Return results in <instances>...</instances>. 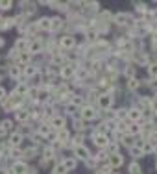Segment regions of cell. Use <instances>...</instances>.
I'll return each instance as SVG.
<instances>
[{"mask_svg": "<svg viewBox=\"0 0 157 174\" xmlns=\"http://www.w3.org/2000/svg\"><path fill=\"white\" fill-rule=\"evenodd\" d=\"M80 117L83 118V121H94V118H96V111H94L91 106H87V107H83V110H81Z\"/></svg>", "mask_w": 157, "mask_h": 174, "instance_id": "obj_1", "label": "cell"}, {"mask_svg": "<svg viewBox=\"0 0 157 174\" xmlns=\"http://www.w3.org/2000/svg\"><path fill=\"white\" fill-rule=\"evenodd\" d=\"M98 104H100L102 110H107V107L113 106V96L111 94H102V96H98Z\"/></svg>", "mask_w": 157, "mask_h": 174, "instance_id": "obj_2", "label": "cell"}, {"mask_svg": "<svg viewBox=\"0 0 157 174\" xmlns=\"http://www.w3.org/2000/svg\"><path fill=\"white\" fill-rule=\"evenodd\" d=\"M92 139H94V145L100 146V148H106L109 145V141L106 135H102V134H92Z\"/></svg>", "mask_w": 157, "mask_h": 174, "instance_id": "obj_3", "label": "cell"}, {"mask_svg": "<svg viewBox=\"0 0 157 174\" xmlns=\"http://www.w3.org/2000/svg\"><path fill=\"white\" fill-rule=\"evenodd\" d=\"M74 154H76V158H80V159H85V161H87V159L91 158L89 150H87L85 146H83V145H81V146H76V148H74Z\"/></svg>", "mask_w": 157, "mask_h": 174, "instance_id": "obj_4", "label": "cell"}, {"mask_svg": "<svg viewBox=\"0 0 157 174\" xmlns=\"http://www.w3.org/2000/svg\"><path fill=\"white\" fill-rule=\"evenodd\" d=\"M61 46L63 48H72V46H74V37H72V35H65V37H63L61 39Z\"/></svg>", "mask_w": 157, "mask_h": 174, "instance_id": "obj_5", "label": "cell"}, {"mask_svg": "<svg viewBox=\"0 0 157 174\" xmlns=\"http://www.w3.org/2000/svg\"><path fill=\"white\" fill-rule=\"evenodd\" d=\"M11 170H13V174H26V172H28V167L24 165V163H19V161H17Z\"/></svg>", "mask_w": 157, "mask_h": 174, "instance_id": "obj_6", "label": "cell"}, {"mask_svg": "<svg viewBox=\"0 0 157 174\" xmlns=\"http://www.w3.org/2000/svg\"><path fill=\"white\" fill-rule=\"evenodd\" d=\"M126 115H128V117L131 118V121H135V122H137L139 118L142 117V111H141V110H137V107H133V110H129V111L126 113Z\"/></svg>", "mask_w": 157, "mask_h": 174, "instance_id": "obj_7", "label": "cell"}, {"mask_svg": "<svg viewBox=\"0 0 157 174\" xmlns=\"http://www.w3.org/2000/svg\"><path fill=\"white\" fill-rule=\"evenodd\" d=\"M61 26H63V20H61L59 17H54V19H50V30H52V32H57Z\"/></svg>", "mask_w": 157, "mask_h": 174, "instance_id": "obj_8", "label": "cell"}, {"mask_svg": "<svg viewBox=\"0 0 157 174\" xmlns=\"http://www.w3.org/2000/svg\"><path fill=\"white\" fill-rule=\"evenodd\" d=\"M109 165H111V167H120V165H122V156H120V154L109 156Z\"/></svg>", "mask_w": 157, "mask_h": 174, "instance_id": "obj_9", "label": "cell"}, {"mask_svg": "<svg viewBox=\"0 0 157 174\" xmlns=\"http://www.w3.org/2000/svg\"><path fill=\"white\" fill-rule=\"evenodd\" d=\"M129 15H126V13H118L117 17H115V22H117V24H128L129 22Z\"/></svg>", "mask_w": 157, "mask_h": 174, "instance_id": "obj_10", "label": "cell"}, {"mask_svg": "<svg viewBox=\"0 0 157 174\" xmlns=\"http://www.w3.org/2000/svg\"><path fill=\"white\" fill-rule=\"evenodd\" d=\"M20 141H22V134L17 132V134H11V137H9V143H11L13 146H19Z\"/></svg>", "mask_w": 157, "mask_h": 174, "instance_id": "obj_11", "label": "cell"}, {"mask_svg": "<svg viewBox=\"0 0 157 174\" xmlns=\"http://www.w3.org/2000/svg\"><path fill=\"white\" fill-rule=\"evenodd\" d=\"M52 126L57 128V130H63V126H65V118H63V117H54V118H52Z\"/></svg>", "mask_w": 157, "mask_h": 174, "instance_id": "obj_12", "label": "cell"}, {"mask_svg": "<svg viewBox=\"0 0 157 174\" xmlns=\"http://www.w3.org/2000/svg\"><path fill=\"white\" fill-rule=\"evenodd\" d=\"M76 165H78L76 159H72V158L63 161V167H65V170H74V169H76Z\"/></svg>", "mask_w": 157, "mask_h": 174, "instance_id": "obj_13", "label": "cell"}, {"mask_svg": "<svg viewBox=\"0 0 157 174\" xmlns=\"http://www.w3.org/2000/svg\"><path fill=\"white\" fill-rule=\"evenodd\" d=\"M39 28H43V30H50V19L48 17H43L39 20V24H37Z\"/></svg>", "mask_w": 157, "mask_h": 174, "instance_id": "obj_14", "label": "cell"}, {"mask_svg": "<svg viewBox=\"0 0 157 174\" xmlns=\"http://www.w3.org/2000/svg\"><path fill=\"white\" fill-rule=\"evenodd\" d=\"M24 74L26 76H35L37 74V67H33V65H26V67H24Z\"/></svg>", "mask_w": 157, "mask_h": 174, "instance_id": "obj_15", "label": "cell"}, {"mask_svg": "<svg viewBox=\"0 0 157 174\" xmlns=\"http://www.w3.org/2000/svg\"><path fill=\"white\" fill-rule=\"evenodd\" d=\"M67 139H68V132H67V130H59V132H57V141H59V143H65Z\"/></svg>", "mask_w": 157, "mask_h": 174, "instance_id": "obj_16", "label": "cell"}, {"mask_svg": "<svg viewBox=\"0 0 157 174\" xmlns=\"http://www.w3.org/2000/svg\"><path fill=\"white\" fill-rule=\"evenodd\" d=\"M41 48H43V45H41L39 41L30 43V46H28V50H30V52H41Z\"/></svg>", "mask_w": 157, "mask_h": 174, "instance_id": "obj_17", "label": "cell"}, {"mask_svg": "<svg viewBox=\"0 0 157 174\" xmlns=\"http://www.w3.org/2000/svg\"><path fill=\"white\" fill-rule=\"evenodd\" d=\"M72 74H74V69L72 67H63L61 69V76H65V78H70Z\"/></svg>", "mask_w": 157, "mask_h": 174, "instance_id": "obj_18", "label": "cell"}, {"mask_svg": "<svg viewBox=\"0 0 157 174\" xmlns=\"http://www.w3.org/2000/svg\"><path fill=\"white\" fill-rule=\"evenodd\" d=\"M20 70H22V65H20V67H11V69H9V76H13V78H19Z\"/></svg>", "mask_w": 157, "mask_h": 174, "instance_id": "obj_19", "label": "cell"}, {"mask_svg": "<svg viewBox=\"0 0 157 174\" xmlns=\"http://www.w3.org/2000/svg\"><path fill=\"white\" fill-rule=\"evenodd\" d=\"M15 115H17L19 121H26V118H28V111H24V110H17Z\"/></svg>", "mask_w": 157, "mask_h": 174, "instance_id": "obj_20", "label": "cell"}, {"mask_svg": "<svg viewBox=\"0 0 157 174\" xmlns=\"http://www.w3.org/2000/svg\"><path fill=\"white\" fill-rule=\"evenodd\" d=\"M28 46H30V43H28L26 39H19V41H17V48H20V50H26Z\"/></svg>", "mask_w": 157, "mask_h": 174, "instance_id": "obj_21", "label": "cell"}, {"mask_svg": "<svg viewBox=\"0 0 157 174\" xmlns=\"http://www.w3.org/2000/svg\"><path fill=\"white\" fill-rule=\"evenodd\" d=\"M128 132H129L131 135H137V134H141V126H139V124H131V126L128 128Z\"/></svg>", "mask_w": 157, "mask_h": 174, "instance_id": "obj_22", "label": "cell"}, {"mask_svg": "<svg viewBox=\"0 0 157 174\" xmlns=\"http://www.w3.org/2000/svg\"><path fill=\"white\" fill-rule=\"evenodd\" d=\"M19 61H20V63H28V61H30V52H20Z\"/></svg>", "mask_w": 157, "mask_h": 174, "instance_id": "obj_23", "label": "cell"}, {"mask_svg": "<svg viewBox=\"0 0 157 174\" xmlns=\"http://www.w3.org/2000/svg\"><path fill=\"white\" fill-rule=\"evenodd\" d=\"M129 172L131 174H142L141 172V167L137 165V163H131V165H129Z\"/></svg>", "mask_w": 157, "mask_h": 174, "instance_id": "obj_24", "label": "cell"}, {"mask_svg": "<svg viewBox=\"0 0 157 174\" xmlns=\"http://www.w3.org/2000/svg\"><path fill=\"white\" fill-rule=\"evenodd\" d=\"M148 72H150V76L157 78V63H152V65H150V67H148Z\"/></svg>", "mask_w": 157, "mask_h": 174, "instance_id": "obj_25", "label": "cell"}, {"mask_svg": "<svg viewBox=\"0 0 157 174\" xmlns=\"http://www.w3.org/2000/svg\"><path fill=\"white\" fill-rule=\"evenodd\" d=\"M39 134H41V135H48V134H50V128H48L46 124H41V126H39Z\"/></svg>", "mask_w": 157, "mask_h": 174, "instance_id": "obj_26", "label": "cell"}, {"mask_svg": "<svg viewBox=\"0 0 157 174\" xmlns=\"http://www.w3.org/2000/svg\"><path fill=\"white\" fill-rule=\"evenodd\" d=\"M128 85H129V89H131V91H135V89H137V87H139V82H137V80H135V78H131Z\"/></svg>", "mask_w": 157, "mask_h": 174, "instance_id": "obj_27", "label": "cell"}, {"mask_svg": "<svg viewBox=\"0 0 157 174\" xmlns=\"http://www.w3.org/2000/svg\"><path fill=\"white\" fill-rule=\"evenodd\" d=\"M52 158H54V150H52V148H46V150H45V159H52Z\"/></svg>", "mask_w": 157, "mask_h": 174, "instance_id": "obj_28", "label": "cell"}, {"mask_svg": "<svg viewBox=\"0 0 157 174\" xmlns=\"http://www.w3.org/2000/svg\"><path fill=\"white\" fill-rule=\"evenodd\" d=\"M11 6H13V2H0V9H11Z\"/></svg>", "mask_w": 157, "mask_h": 174, "instance_id": "obj_29", "label": "cell"}, {"mask_svg": "<svg viewBox=\"0 0 157 174\" xmlns=\"http://www.w3.org/2000/svg\"><path fill=\"white\" fill-rule=\"evenodd\" d=\"M87 37H89V39H96V37H98V32H96V30H89V32H87Z\"/></svg>", "mask_w": 157, "mask_h": 174, "instance_id": "obj_30", "label": "cell"}, {"mask_svg": "<svg viewBox=\"0 0 157 174\" xmlns=\"http://www.w3.org/2000/svg\"><path fill=\"white\" fill-rule=\"evenodd\" d=\"M131 156L141 158V156H142V150H141V148H131Z\"/></svg>", "mask_w": 157, "mask_h": 174, "instance_id": "obj_31", "label": "cell"}, {"mask_svg": "<svg viewBox=\"0 0 157 174\" xmlns=\"http://www.w3.org/2000/svg\"><path fill=\"white\" fill-rule=\"evenodd\" d=\"M124 72H126V76H129V78H133V74H135V69H133V67H128V69H126Z\"/></svg>", "mask_w": 157, "mask_h": 174, "instance_id": "obj_32", "label": "cell"}, {"mask_svg": "<svg viewBox=\"0 0 157 174\" xmlns=\"http://www.w3.org/2000/svg\"><path fill=\"white\" fill-rule=\"evenodd\" d=\"M0 128H2V130H9V128H11V121H4L2 124H0Z\"/></svg>", "mask_w": 157, "mask_h": 174, "instance_id": "obj_33", "label": "cell"}, {"mask_svg": "<svg viewBox=\"0 0 157 174\" xmlns=\"http://www.w3.org/2000/svg\"><path fill=\"white\" fill-rule=\"evenodd\" d=\"M111 170H113V167H111V165L102 167V174H111Z\"/></svg>", "mask_w": 157, "mask_h": 174, "instance_id": "obj_34", "label": "cell"}, {"mask_svg": "<svg viewBox=\"0 0 157 174\" xmlns=\"http://www.w3.org/2000/svg\"><path fill=\"white\" fill-rule=\"evenodd\" d=\"M74 126H76V130H83V128H85L83 121H76V122H74Z\"/></svg>", "mask_w": 157, "mask_h": 174, "instance_id": "obj_35", "label": "cell"}, {"mask_svg": "<svg viewBox=\"0 0 157 174\" xmlns=\"http://www.w3.org/2000/svg\"><path fill=\"white\" fill-rule=\"evenodd\" d=\"M137 6V11H141V13H146V6L144 4H135Z\"/></svg>", "mask_w": 157, "mask_h": 174, "instance_id": "obj_36", "label": "cell"}, {"mask_svg": "<svg viewBox=\"0 0 157 174\" xmlns=\"http://www.w3.org/2000/svg\"><path fill=\"white\" fill-rule=\"evenodd\" d=\"M56 172H57V174H65V172H67V170H65V167H63V163H61V165H57Z\"/></svg>", "mask_w": 157, "mask_h": 174, "instance_id": "obj_37", "label": "cell"}, {"mask_svg": "<svg viewBox=\"0 0 157 174\" xmlns=\"http://www.w3.org/2000/svg\"><path fill=\"white\" fill-rule=\"evenodd\" d=\"M6 98V91H4V87H0V100H4Z\"/></svg>", "mask_w": 157, "mask_h": 174, "instance_id": "obj_38", "label": "cell"}, {"mask_svg": "<svg viewBox=\"0 0 157 174\" xmlns=\"http://www.w3.org/2000/svg\"><path fill=\"white\" fill-rule=\"evenodd\" d=\"M155 170H157V163H155Z\"/></svg>", "mask_w": 157, "mask_h": 174, "instance_id": "obj_39", "label": "cell"}]
</instances>
